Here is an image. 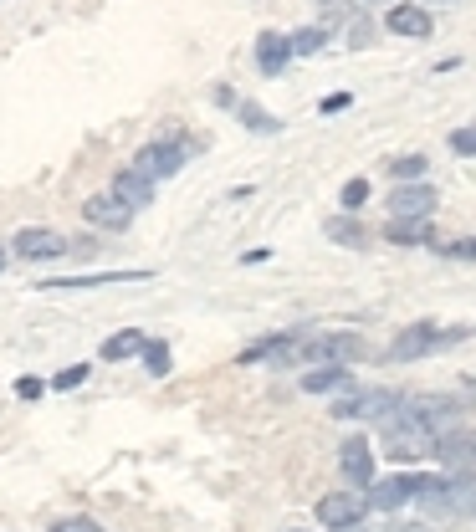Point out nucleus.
<instances>
[{
    "instance_id": "nucleus-33",
    "label": "nucleus",
    "mask_w": 476,
    "mask_h": 532,
    "mask_svg": "<svg viewBox=\"0 0 476 532\" xmlns=\"http://www.w3.org/2000/svg\"><path fill=\"white\" fill-rule=\"evenodd\" d=\"M210 98H215V108H231V113H236V103H241L226 82H215V93H210Z\"/></svg>"
},
{
    "instance_id": "nucleus-1",
    "label": "nucleus",
    "mask_w": 476,
    "mask_h": 532,
    "mask_svg": "<svg viewBox=\"0 0 476 532\" xmlns=\"http://www.w3.org/2000/svg\"><path fill=\"white\" fill-rule=\"evenodd\" d=\"M441 481H446V476H436V471L374 476V481L364 486V507H369V512H400V507H410V502H430V497L441 492Z\"/></svg>"
},
{
    "instance_id": "nucleus-7",
    "label": "nucleus",
    "mask_w": 476,
    "mask_h": 532,
    "mask_svg": "<svg viewBox=\"0 0 476 532\" xmlns=\"http://www.w3.org/2000/svg\"><path fill=\"white\" fill-rule=\"evenodd\" d=\"M302 343V328H282V333H267V338H256L236 353V364L251 369V364H272V369H287L292 364V353Z\"/></svg>"
},
{
    "instance_id": "nucleus-16",
    "label": "nucleus",
    "mask_w": 476,
    "mask_h": 532,
    "mask_svg": "<svg viewBox=\"0 0 476 532\" xmlns=\"http://www.w3.org/2000/svg\"><path fill=\"white\" fill-rule=\"evenodd\" d=\"M108 195L113 200H123L128 210H149L154 205V180H144V174L134 169V164H123V169H113V185H108Z\"/></svg>"
},
{
    "instance_id": "nucleus-6",
    "label": "nucleus",
    "mask_w": 476,
    "mask_h": 532,
    "mask_svg": "<svg viewBox=\"0 0 476 532\" xmlns=\"http://www.w3.org/2000/svg\"><path fill=\"white\" fill-rule=\"evenodd\" d=\"M430 451H436V435H425L420 425H410L400 415L384 425V456L395 461L400 471H415L420 461H430Z\"/></svg>"
},
{
    "instance_id": "nucleus-10",
    "label": "nucleus",
    "mask_w": 476,
    "mask_h": 532,
    "mask_svg": "<svg viewBox=\"0 0 476 532\" xmlns=\"http://www.w3.org/2000/svg\"><path fill=\"white\" fill-rule=\"evenodd\" d=\"M11 256H21V261H57V256H67V236L52 231V226H21L11 236Z\"/></svg>"
},
{
    "instance_id": "nucleus-18",
    "label": "nucleus",
    "mask_w": 476,
    "mask_h": 532,
    "mask_svg": "<svg viewBox=\"0 0 476 532\" xmlns=\"http://www.w3.org/2000/svg\"><path fill=\"white\" fill-rule=\"evenodd\" d=\"M384 26L395 31V36H410V41H425L430 31H436V16H430L425 6H389Z\"/></svg>"
},
{
    "instance_id": "nucleus-19",
    "label": "nucleus",
    "mask_w": 476,
    "mask_h": 532,
    "mask_svg": "<svg viewBox=\"0 0 476 532\" xmlns=\"http://www.w3.org/2000/svg\"><path fill=\"white\" fill-rule=\"evenodd\" d=\"M302 389L308 394H343L354 389V364H313L302 374Z\"/></svg>"
},
{
    "instance_id": "nucleus-5",
    "label": "nucleus",
    "mask_w": 476,
    "mask_h": 532,
    "mask_svg": "<svg viewBox=\"0 0 476 532\" xmlns=\"http://www.w3.org/2000/svg\"><path fill=\"white\" fill-rule=\"evenodd\" d=\"M461 415H466L461 394H446V389H436V394H410V399H405V410H400V420L420 425L425 435H441V430L461 425Z\"/></svg>"
},
{
    "instance_id": "nucleus-39",
    "label": "nucleus",
    "mask_w": 476,
    "mask_h": 532,
    "mask_svg": "<svg viewBox=\"0 0 476 532\" xmlns=\"http://www.w3.org/2000/svg\"><path fill=\"white\" fill-rule=\"evenodd\" d=\"M47 532H67V522H52V527H47Z\"/></svg>"
},
{
    "instance_id": "nucleus-12",
    "label": "nucleus",
    "mask_w": 476,
    "mask_h": 532,
    "mask_svg": "<svg viewBox=\"0 0 476 532\" xmlns=\"http://www.w3.org/2000/svg\"><path fill=\"white\" fill-rule=\"evenodd\" d=\"M318 522L328 527V532H354L364 517H369V507H364V497H354V492H328V497H318Z\"/></svg>"
},
{
    "instance_id": "nucleus-17",
    "label": "nucleus",
    "mask_w": 476,
    "mask_h": 532,
    "mask_svg": "<svg viewBox=\"0 0 476 532\" xmlns=\"http://www.w3.org/2000/svg\"><path fill=\"white\" fill-rule=\"evenodd\" d=\"M379 236H384L389 246H441L436 220H400V215H389Z\"/></svg>"
},
{
    "instance_id": "nucleus-24",
    "label": "nucleus",
    "mask_w": 476,
    "mask_h": 532,
    "mask_svg": "<svg viewBox=\"0 0 476 532\" xmlns=\"http://www.w3.org/2000/svg\"><path fill=\"white\" fill-rule=\"evenodd\" d=\"M139 364H144V374H149V379H169V374H175V353H169V343H164V338H154V333H149V343H144V353H139Z\"/></svg>"
},
{
    "instance_id": "nucleus-9",
    "label": "nucleus",
    "mask_w": 476,
    "mask_h": 532,
    "mask_svg": "<svg viewBox=\"0 0 476 532\" xmlns=\"http://www.w3.org/2000/svg\"><path fill=\"white\" fill-rule=\"evenodd\" d=\"M430 461H441L446 471H476V430L471 425H451L436 435V451Z\"/></svg>"
},
{
    "instance_id": "nucleus-15",
    "label": "nucleus",
    "mask_w": 476,
    "mask_h": 532,
    "mask_svg": "<svg viewBox=\"0 0 476 532\" xmlns=\"http://www.w3.org/2000/svg\"><path fill=\"white\" fill-rule=\"evenodd\" d=\"M251 62L262 77H282L287 62H292V47H287V31H256V47H251Z\"/></svg>"
},
{
    "instance_id": "nucleus-27",
    "label": "nucleus",
    "mask_w": 476,
    "mask_h": 532,
    "mask_svg": "<svg viewBox=\"0 0 476 532\" xmlns=\"http://www.w3.org/2000/svg\"><path fill=\"white\" fill-rule=\"evenodd\" d=\"M338 205H343V215H359V210L369 205V180H364V174H359V180H343Z\"/></svg>"
},
{
    "instance_id": "nucleus-42",
    "label": "nucleus",
    "mask_w": 476,
    "mask_h": 532,
    "mask_svg": "<svg viewBox=\"0 0 476 532\" xmlns=\"http://www.w3.org/2000/svg\"><path fill=\"white\" fill-rule=\"evenodd\" d=\"M287 532H302V527H287Z\"/></svg>"
},
{
    "instance_id": "nucleus-20",
    "label": "nucleus",
    "mask_w": 476,
    "mask_h": 532,
    "mask_svg": "<svg viewBox=\"0 0 476 532\" xmlns=\"http://www.w3.org/2000/svg\"><path fill=\"white\" fill-rule=\"evenodd\" d=\"M323 231H328V241H338L343 251H369V241H374V231L364 226V220H359V215H343V210L328 215Z\"/></svg>"
},
{
    "instance_id": "nucleus-11",
    "label": "nucleus",
    "mask_w": 476,
    "mask_h": 532,
    "mask_svg": "<svg viewBox=\"0 0 476 532\" xmlns=\"http://www.w3.org/2000/svg\"><path fill=\"white\" fill-rule=\"evenodd\" d=\"M118 282H154L149 266H134V272H77V277H47L36 292H93V287H118Z\"/></svg>"
},
{
    "instance_id": "nucleus-23",
    "label": "nucleus",
    "mask_w": 476,
    "mask_h": 532,
    "mask_svg": "<svg viewBox=\"0 0 476 532\" xmlns=\"http://www.w3.org/2000/svg\"><path fill=\"white\" fill-rule=\"evenodd\" d=\"M333 41V31L323 26V21H313V26H297V31H287V47H292V57H318L323 47Z\"/></svg>"
},
{
    "instance_id": "nucleus-25",
    "label": "nucleus",
    "mask_w": 476,
    "mask_h": 532,
    "mask_svg": "<svg viewBox=\"0 0 476 532\" xmlns=\"http://www.w3.org/2000/svg\"><path fill=\"white\" fill-rule=\"evenodd\" d=\"M425 169H430V159H425L420 149H415V154H395V159L384 164V174H389L395 185H415V180H425Z\"/></svg>"
},
{
    "instance_id": "nucleus-32",
    "label": "nucleus",
    "mask_w": 476,
    "mask_h": 532,
    "mask_svg": "<svg viewBox=\"0 0 476 532\" xmlns=\"http://www.w3.org/2000/svg\"><path fill=\"white\" fill-rule=\"evenodd\" d=\"M349 108H354V93H333V98H323V103H318V113H323V118L349 113Z\"/></svg>"
},
{
    "instance_id": "nucleus-3",
    "label": "nucleus",
    "mask_w": 476,
    "mask_h": 532,
    "mask_svg": "<svg viewBox=\"0 0 476 532\" xmlns=\"http://www.w3.org/2000/svg\"><path fill=\"white\" fill-rule=\"evenodd\" d=\"M369 353V343L349 328H333V333H302L297 353H292V364H359Z\"/></svg>"
},
{
    "instance_id": "nucleus-35",
    "label": "nucleus",
    "mask_w": 476,
    "mask_h": 532,
    "mask_svg": "<svg viewBox=\"0 0 476 532\" xmlns=\"http://www.w3.org/2000/svg\"><path fill=\"white\" fill-rule=\"evenodd\" d=\"M67 532H103L93 517H67Z\"/></svg>"
},
{
    "instance_id": "nucleus-2",
    "label": "nucleus",
    "mask_w": 476,
    "mask_h": 532,
    "mask_svg": "<svg viewBox=\"0 0 476 532\" xmlns=\"http://www.w3.org/2000/svg\"><path fill=\"white\" fill-rule=\"evenodd\" d=\"M466 338H476V328L410 323V328H400V333H395V343L384 348V359H389V364H415V359H425V353H441V348H451V343H466Z\"/></svg>"
},
{
    "instance_id": "nucleus-21",
    "label": "nucleus",
    "mask_w": 476,
    "mask_h": 532,
    "mask_svg": "<svg viewBox=\"0 0 476 532\" xmlns=\"http://www.w3.org/2000/svg\"><path fill=\"white\" fill-rule=\"evenodd\" d=\"M144 343H149V333L144 328H118V333H108L103 338V359L108 364H128V359H139V353H144Z\"/></svg>"
},
{
    "instance_id": "nucleus-28",
    "label": "nucleus",
    "mask_w": 476,
    "mask_h": 532,
    "mask_svg": "<svg viewBox=\"0 0 476 532\" xmlns=\"http://www.w3.org/2000/svg\"><path fill=\"white\" fill-rule=\"evenodd\" d=\"M88 379H93V364H67V369L52 379V389H57V394H72V389H82Z\"/></svg>"
},
{
    "instance_id": "nucleus-34",
    "label": "nucleus",
    "mask_w": 476,
    "mask_h": 532,
    "mask_svg": "<svg viewBox=\"0 0 476 532\" xmlns=\"http://www.w3.org/2000/svg\"><path fill=\"white\" fill-rule=\"evenodd\" d=\"M272 261V246H256V251H241V266H262Z\"/></svg>"
},
{
    "instance_id": "nucleus-4",
    "label": "nucleus",
    "mask_w": 476,
    "mask_h": 532,
    "mask_svg": "<svg viewBox=\"0 0 476 532\" xmlns=\"http://www.w3.org/2000/svg\"><path fill=\"white\" fill-rule=\"evenodd\" d=\"M195 149H200L195 139H185L180 128H169L164 139H149V144L134 154V169L144 174V180H169V174L185 169V159H190Z\"/></svg>"
},
{
    "instance_id": "nucleus-31",
    "label": "nucleus",
    "mask_w": 476,
    "mask_h": 532,
    "mask_svg": "<svg viewBox=\"0 0 476 532\" xmlns=\"http://www.w3.org/2000/svg\"><path fill=\"white\" fill-rule=\"evenodd\" d=\"M441 256H451V261H476V236H456V241H441Z\"/></svg>"
},
{
    "instance_id": "nucleus-40",
    "label": "nucleus",
    "mask_w": 476,
    "mask_h": 532,
    "mask_svg": "<svg viewBox=\"0 0 476 532\" xmlns=\"http://www.w3.org/2000/svg\"><path fill=\"white\" fill-rule=\"evenodd\" d=\"M313 6H323V11H328V6H338V0H313Z\"/></svg>"
},
{
    "instance_id": "nucleus-29",
    "label": "nucleus",
    "mask_w": 476,
    "mask_h": 532,
    "mask_svg": "<svg viewBox=\"0 0 476 532\" xmlns=\"http://www.w3.org/2000/svg\"><path fill=\"white\" fill-rule=\"evenodd\" d=\"M47 389H52V384H47V379H36V374H21V379L11 384V394L21 399V405H36V399L47 394Z\"/></svg>"
},
{
    "instance_id": "nucleus-26",
    "label": "nucleus",
    "mask_w": 476,
    "mask_h": 532,
    "mask_svg": "<svg viewBox=\"0 0 476 532\" xmlns=\"http://www.w3.org/2000/svg\"><path fill=\"white\" fill-rule=\"evenodd\" d=\"M374 36H379V21H374L369 11H354V21H349V52L374 47Z\"/></svg>"
},
{
    "instance_id": "nucleus-41",
    "label": "nucleus",
    "mask_w": 476,
    "mask_h": 532,
    "mask_svg": "<svg viewBox=\"0 0 476 532\" xmlns=\"http://www.w3.org/2000/svg\"><path fill=\"white\" fill-rule=\"evenodd\" d=\"M425 6H451V0H425Z\"/></svg>"
},
{
    "instance_id": "nucleus-36",
    "label": "nucleus",
    "mask_w": 476,
    "mask_h": 532,
    "mask_svg": "<svg viewBox=\"0 0 476 532\" xmlns=\"http://www.w3.org/2000/svg\"><path fill=\"white\" fill-rule=\"evenodd\" d=\"M461 405H466V410H476V384H466V389H461Z\"/></svg>"
},
{
    "instance_id": "nucleus-30",
    "label": "nucleus",
    "mask_w": 476,
    "mask_h": 532,
    "mask_svg": "<svg viewBox=\"0 0 476 532\" xmlns=\"http://www.w3.org/2000/svg\"><path fill=\"white\" fill-rule=\"evenodd\" d=\"M451 154H461V159H476V123H466V128H451Z\"/></svg>"
},
{
    "instance_id": "nucleus-37",
    "label": "nucleus",
    "mask_w": 476,
    "mask_h": 532,
    "mask_svg": "<svg viewBox=\"0 0 476 532\" xmlns=\"http://www.w3.org/2000/svg\"><path fill=\"white\" fill-rule=\"evenodd\" d=\"M6 266H11V246H0V272H6Z\"/></svg>"
},
{
    "instance_id": "nucleus-22",
    "label": "nucleus",
    "mask_w": 476,
    "mask_h": 532,
    "mask_svg": "<svg viewBox=\"0 0 476 532\" xmlns=\"http://www.w3.org/2000/svg\"><path fill=\"white\" fill-rule=\"evenodd\" d=\"M236 118H241V128L262 133V139H272V133H282V118H277L272 108H262L256 98H241V103H236Z\"/></svg>"
},
{
    "instance_id": "nucleus-38",
    "label": "nucleus",
    "mask_w": 476,
    "mask_h": 532,
    "mask_svg": "<svg viewBox=\"0 0 476 532\" xmlns=\"http://www.w3.org/2000/svg\"><path fill=\"white\" fill-rule=\"evenodd\" d=\"M364 6H395V0H364Z\"/></svg>"
},
{
    "instance_id": "nucleus-13",
    "label": "nucleus",
    "mask_w": 476,
    "mask_h": 532,
    "mask_svg": "<svg viewBox=\"0 0 476 532\" xmlns=\"http://www.w3.org/2000/svg\"><path fill=\"white\" fill-rule=\"evenodd\" d=\"M338 471L349 476V486H359V492L379 476V461H374L369 435H349V440H343V446H338Z\"/></svg>"
},
{
    "instance_id": "nucleus-14",
    "label": "nucleus",
    "mask_w": 476,
    "mask_h": 532,
    "mask_svg": "<svg viewBox=\"0 0 476 532\" xmlns=\"http://www.w3.org/2000/svg\"><path fill=\"white\" fill-rule=\"evenodd\" d=\"M82 220H88L93 231H118V236H123L128 226H134V210L103 190V195H88V200H82Z\"/></svg>"
},
{
    "instance_id": "nucleus-8",
    "label": "nucleus",
    "mask_w": 476,
    "mask_h": 532,
    "mask_svg": "<svg viewBox=\"0 0 476 532\" xmlns=\"http://www.w3.org/2000/svg\"><path fill=\"white\" fill-rule=\"evenodd\" d=\"M436 210H441V190L425 180L389 190V215H400V220H436Z\"/></svg>"
}]
</instances>
